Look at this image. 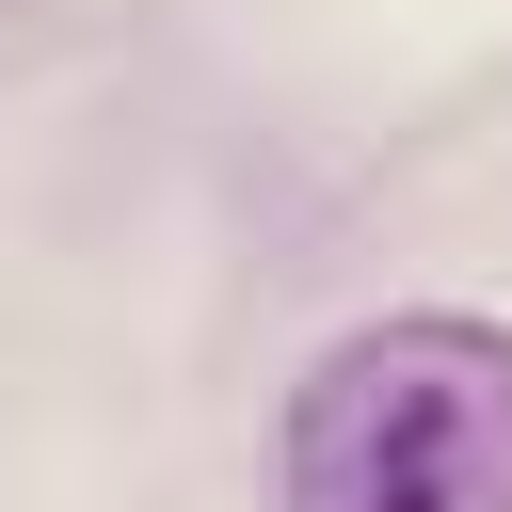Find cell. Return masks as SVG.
Here are the masks:
<instances>
[{"label": "cell", "mask_w": 512, "mask_h": 512, "mask_svg": "<svg viewBox=\"0 0 512 512\" xmlns=\"http://www.w3.org/2000/svg\"><path fill=\"white\" fill-rule=\"evenodd\" d=\"M288 512H512V336L400 304L288 400Z\"/></svg>", "instance_id": "obj_1"}]
</instances>
